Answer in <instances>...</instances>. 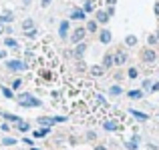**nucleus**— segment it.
Masks as SVG:
<instances>
[{"mask_svg": "<svg viewBox=\"0 0 159 150\" xmlns=\"http://www.w3.org/2000/svg\"><path fill=\"white\" fill-rule=\"evenodd\" d=\"M18 104L22 108H30V106H40V100L39 98H34V96H30V94H20L18 96Z\"/></svg>", "mask_w": 159, "mask_h": 150, "instance_id": "1", "label": "nucleus"}, {"mask_svg": "<svg viewBox=\"0 0 159 150\" xmlns=\"http://www.w3.org/2000/svg\"><path fill=\"white\" fill-rule=\"evenodd\" d=\"M141 60L147 62V64H151V62L157 60V52H155L153 48H145L143 52H141Z\"/></svg>", "mask_w": 159, "mask_h": 150, "instance_id": "2", "label": "nucleus"}, {"mask_svg": "<svg viewBox=\"0 0 159 150\" xmlns=\"http://www.w3.org/2000/svg\"><path fill=\"white\" fill-rule=\"evenodd\" d=\"M85 34H87V30H85V28H77V30H73V34H70V42H75V44L83 42Z\"/></svg>", "mask_w": 159, "mask_h": 150, "instance_id": "3", "label": "nucleus"}, {"mask_svg": "<svg viewBox=\"0 0 159 150\" xmlns=\"http://www.w3.org/2000/svg\"><path fill=\"white\" fill-rule=\"evenodd\" d=\"M101 66H103L105 70H107V68H111V66H115V58H113V54H111V52H107L105 56H103V64H101Z\"/></svg>", "mask_w": 159, "mask_h": 150, "instance_id": "4", "label": "nucleus"}, {"mask_svg": "<svg viewBox=\"0 0 159 150\" xmlns=\"http://www.w3.org/2000/svg\"><path fill=\"white\" fill-rule=\"evenodd\" d=\"M6 66L10 70H22V68H26V64H24V62H20V60H8Z\"/></svg>", "mask_w": 159, "mask_h": 150, "instance_id": "5", "label": "nucleus"}, {"mask_svg": "<svg viewBox=\"0 0 159 150\" xmlns=\"http://www.w3.org/2000/svg\"><path fill=\"white\" fill-rule=\"evenodd\" d=\"M103 126H105V130H119L121 128V124L117 122V120H105V122H103Z\"/></svg>", "mask_w": 159, "mask_h": 150, "instance_id": "6", "label": "nucleus"}, {"mask_svg": "<svg viewBox=\"0 0 159 150\" xmlns=\"http://www.w3.org/2000/svg\"><path fill=\"white\" fill-rule=\"evenodd\" d=\"M113 58H115V64H119V66L127 62V54H125L123 50H119V52H117V54H115V56H113Z\"/></svg>", "mask_w": 159, "mask_h": 150, "instance_id": "7", "label": "nucleus"}, {"mask_svg": "<svg viewBox=\"0 0 159 150\" xmlns=\"http://www.w3.org/2000/svg\"><path fill=\"white\" fill-rule=\"evenodd\" d=\"M58 34L62 36V38H66V34H69V20H62L61 26H58Z\"/></svg>", "mask_w": 159, "mask_h": 150, "instance_id": "8", "label": "nucleus"}, {"mask_svg": "<svg viewBox=\"0 0 159 150\" xmlns=\"http://www.w3.org/2000/svg\"><path fill=\"white\" fill-rule=\"evenodd\" d=\"M70 18H73V20H85V10H81V8H75V10L70 12Z\"/></svg>", "mask_w": 159, "mask_h": 150, "instance_id": "9", "label": "nucleus"}, {"mask_svg": "<svg viewBox=\"0 0 159 150\" xmlns=\"http://www.w3.org/2000/svg\"><path fill=\"white\" fill-rule=\"evenodd\" d=\"M101 22V24H107L109 22V14H107V10H99L97 12V24Z\"/></svg>", "mask_w": 159, "mask_h": 150, "instance_id": "10", "label": "nucleus"}, {"mask_svg": "<svg viewBox=\"0 0 159 150\" xmlns=\"http://www.w3.org/2000/svg\"><path fill=\"white\" fill-rule=\"evenodd\" d=\"M99 40H101V44H109V42H111V32H109V30H101Z\"/></svg>", "mask_w": 159, "mask_h": 150, "instance_id": "11", "label": "nucleus"}, {"mask_svg": "<svg viewBox=\"0 0 159 150\" xmlns=\"http://www.w3.org/2000/svg\"><path fill=\"white\" fill-rule=\"evenodd\" d=\"M139 140H141L139 134H135V136H133V138L127 142V150H137V144H139Z\"/></svg>", "mask_w": 159, "mask_h": 150, "instance_id": "12", "label": "nucleus"}, {"mask_svg": "<svg viewBox=\"0 0 159 150\" xmlns=\"http://www.w3.org/2000/svg\"><path fill=\"white\" fill-rule=\"evenodd\" d=\"M95 8H97V0H87V2H85V8H83V10H85V14H87V12H93Z\"/></svg>", "mask_w": 159, "mask_h": 150, "instance_id": "13", "label": "nucleus"}, {"mask_svg": "<svg viewBox=\"0 0 159 150\" xmlns=\"http://www.w3.org/2000/svg\"><path fill=\"white\" fill-rule=\"evenodd\" d=\"M91 74H93V76H103V74H105V68H103V66H91Z\"/></svg>", "mask_w": 159, "mask_h": 150, "instance_id": "14", "label": "nucleus"}, {"mask_svg": "<svg viewBox=\"0 0 159 150\" xmlns=\"http://www.w3.org/2000/svg\"><path fill=\"white\" fill-rule=\"evenodd\" d=\"M97 28H99L97 20H89V22H87V28H85V30H87V32H97Z\"/></svg>", "mask_w": 159, "mask_h": 150, "instance_id": "15", "label": "nucleus"}, {"mask_svg": "<svg viewBox=\"0 0 159 150\" xmlns=\"http://www.w3.org/2000/svg\"><path fill=\"white\" fill-rule=\"evenodd\" d=\"M127 96L133 98V100H139V98H143V92H141V90H129Z\"/></svg>", "mask_w": 159, "mask_h": 150, "instance_id": "16", "label": "nucleus"}, {"mask_svg": "<svg viewBox=\"0 0 159 150\" xmlns=\"http://www.w3.org/2000/svg\"><path fill=\"white\" fill-rule=\"evenodd\" d=\"M22 30H24V32H28V30H34V22H32L30 18H28V20H24V22H22Z\"/></svg>", "mask_w": 159, "mask_h": 150, "instance_id": "17", "label": "nucleus"}, {"mask_svg": "<svg viewBox=\"0 0 159 150\" xmlns=\"http://www.w3.org/2000/svg\"><path fill=\"white\" fill-rule=\"evenodd\" d=\"M109 92H111V96H121V94H123V88H121V86H111V88H109Z\"/></svg>", "mask_w": 159, "mask_h": 150, "instance_id": "18", "label": "nucleus"}, {"mask_svg": "<svg viewBox=\"0 0 159 150\" xmlns=\"http://www.w3.org/2000/svg\"><path fill=\"white\" fill-rule=\"evenodd\" d=\"M131 114H133V116H135V118H137V120H143V122H145V120H147V118H149V116H147V114H145V112H139V110H131Z\"/></svg>", "mask_w": 159, "mask_h": 150, "instance_id": "19", "label": "nucleus"}, {"mask_svg": "<svg viewBox=\"0 0 159 150\" xmlns=\"http://www.w3.org/2000/svg\"><path fill=\"white\" fill-rule=\"evenodd\" d=\"M39 122L43 124V126H47V128H51V124H54V122H52V118H48V116H40Z\"/></svg>", "mask_w": 159, "mask_h": 150, "instance_id": "20", "label": "nucleus"}, {"mask_svg": "<svg viewBox=\"0 0 159 150\" xmlns=\"http://www.w3.org/2000/svg\"><path fill=\"white\" fill-rule=\"evenodd\" d=\"M48 132H51V128H39V130L34 132V136H36V138H44Z\"/></svg>", "mask_w": 159, "mask_h": 150, "instance_id": "21", "label": "nucleus"}, {"mask_svg": "<svg viewBox=\"0 0 159 150\" xmlns=\"http://www.w3.org/2000/svg\"><path fill=\"white\" fill-rule=\"evenodd\" d=\"M12 20H14L12 12H6V14H2V16H0V24H2V22H12Z\"/></svg>", "mask_w": 159, "mask_h": 150, "instance_id": "22", "label": "nucleus"}, {"mask_svg": "<svg viewBox=\"0 0 159 150\" xmlns=\"http://www.w3.org/2000/svg\"><path fill=\"white\" fill-rule=\"evenodd\" d=\"M4 44H6V46H8V48H16V46H18V42H16V40H14V38H10V36H8V38H6V40H4Z\"/></svg>", "mask_w": 159, "mask_h": 150, "instance_id": "23", "label": "nucleus"}, {"mask_svg": "<svg viewBox=\"0 0 159 150\" xmlns=\"http://www.w3.org/2000/svg\"><path fill=\"white\" fill-rule=\"evenodd\" d=\"M125 44H127V46H135L137 38H135V36H127V38H125Z\"/></svg>", "mask_w": 159, "mask_h": 150, "instance_id": "24", "label": "nucleus"}, {"mask_svg": "<svg viewBox=\"0 0 159 150\" xmlns=\"http://www.w3.org/2000/svg\"><path fill=\"white\" fill-rule=\"evenodd\" d=\"M4 118L10 120V122H14V124H18V122H20V118H18V116H14V114H4Z\"/></svg>", "mask_w": 159, "mask_h": 150, "instance_id": "25", "label": "nucleus"}, {"mask_svg": "<svg viewBox=\"0 0 159 150\" xmlns=\"http://www.w3.org/2000/svg\"><path fill=\"white\" fill-rule=\"evenodd\" d=\"M127 76L131 78V80H133V78H137V76H139V72H137V68H129V70H127Z\"/></svg>", "mask_w": 159, "mask_h": 150, "instance_id": "26", "label": "nucleus"}, {"mask_svg": "<svg viewBox=\"0 0 159 150\" xmlns=\"http://www.w3.org/2000/svg\"><path fill=\"white\" fill-rule=\"evenodd\" d=\"M83 52H85V44L81 42V44H79V46H77V50H75V54H77V56L81 58V56H83Z\"/></svg>", "mask_w": 159, "mask_h": 150, "instance_id": "27", "label": "nucleus"}, {"mask_svg": "<svg viewBox=\"0 0 159 150\" xmlns=\"http://www.w3.org/2000/svg\"><path fill=\"white\" fill-rule=\"evenodd\" d=\"M0 90H2V94H4L6 98H12V96H14V94H12V90H10V88H6V86H2Z\"/></svg>", "mask_w": 159, "mask_h": 150, "instance_id": "28", "label": "nucleus"}, {"mask_svg": "<svg viewBox=\"0 0 159 150\" xmlns=\"http://www.w3.org/2000/svg\"><path fill=\"white\" fill-rule=\"evenodd\" d=\"M2 144H4V146H14V144H16V138H4Z\"/></svg>", "mask_w": 159, "mask_h": 150, "instance_id": "29", "label": "nucleus"}, {"mask_svg": "<svg viewBox=\"0 0 159 150\" xmlns=\"http://www.w3.org/2000/svg\"><path fill=\"white\" fill-rule=\"evenodd\" d=\"M28 128H30V126H28L26 122H22V120H20V122H18V130H20V132H26Z\"/></svg>", "mask_w": 159, "mask_h": 150, "instance_id": "30", "label": "nucleus"}, {"mask_svg": "<svg viewBox=\"0 0 159 150\" xmlns=\"http://www.w3.org/2000/svg\"><path fill=\"white\" fill-rule=\"evenodd\" d=\"M20 84H22V80L20 78H16L14 82H12V90H16V88H20Z\"/></svg>", "mask_w": 159, "mask_h": 150, "instance_id": "31", "label": "nucleus"}, {"mask_svg": "<svg viewBox=\"0 0 159 150\" xmlns=\"http://www.w3.org/2000/svg\"><path fill=\"white\" fill-rule=\"evenodd\" d=\"M65 120H66V116H54L52 122H65Z\"/></svg>", "mask_w": 159, "mask_h": 150, "instance_id": "32", "label": "nucleus"}, {"mask_svg": "<svg viewBox=\"0 0 159 150\" xmlns=\"http://www.w3.org/2000/svg\"><path fill=\"white\" fill-rule=\"evenodd\" d=\"M149 44H151V46H153V44H157V36H155V34L149 36Z\"/></svg>", "mask_w": 159, "mask_h": 150, "instance_id": "33", "label": "nucleus"}, {"mask_svg": "<svg viewBox=\"0 0 159 150\" xmlns=\"http://www.w3.org/2000/svg\"><path fill=\"white\" fill-rule=\"evenodd\" d=\"M151 92H159V82H155V84H151Z\"/></svg>", "mask_w": 159, "mask_h": 150, "instance_id": "34", "label": "nucleus"}, {"mask_svg": "<svg viewBox=\"0 0 159 150\" xmlns=\"http://www.w3.org/2000/svg\"><path fill=\"white\" fill-rule=\"evenodd\" d=\"M87 138H89V140H95V138H97V132H89V134H87Z\"/></svg>", "mask_w": 159, "mask_h": 150, "instance_id": "35", "label": "nucleus"}, {"mask_svg": "<svg viewBox=\"0 0 159 150\" xmlns=\"http://www.w3.org/2000/svg\"><path fill=\"white\" fill-rule=\"evenodd\" d=\"M151 84H153L151 80H143V88H151Z\"/></svg>", "mask_w": 159, "mask_h": 150, "instance_id": "36", "label": "nucleus"}, {"mask_svg": "<svg viewBox=\"0 0 159 150\" xmlns=\"http://www.w3.org/2000/svg\"><path fill=\"white\" fill-rule=\"evenodd\" d=\"M24 144H28V146L32 148V138H24Z\"/></svg>", "mask_w": 159, "mask_h": 150, "instance_id": "37", "label": "nucleus"}, {"mask_svg": "<svg viewBox=\"0 0 159 150\" xmlns=\"http://www.w3.org/2000/svg\"><path fill=\"white\" fill-rule=\"evenodd\" d=\"M51 2H52V0H43V2H40V4H43V6L47 8V6H48V4H51Z\"/></svg>", "mask_w": 159, "mask_h": 150, "instance_id": "38", "label": "nucleus"}, {"mask_svg": "<svg viewBox=\"0 0 159 150\" xmlns=\"http://www.w3.org/2000/svg\"><path fill=\"white\" fill-rule=\"evenodd\" d=\"M147 150H159V148L155 146V144H149V146H147Z\"/></svg>", "mask_w": 159, "mask_h": 150, "instance_id": "39", "label": "nucleus"}, {"mask_svg": "<svg viewBox=\"0 0 159 150\" xmlns=\"http://www.w3.org/2000/svg\"><path fill=\"white\" fill-rule=\"evenodd\" d=\"M155 14H157V16H159V2H157V4H155Z\"/></svg>", "mask_w": 159, "mask_h": 150, "instance_id": "40", "label": "nucleus"}, {"mask_svg": "<svg viewBox=\"0 0 159 150\" xmlns=\"http://www.w3.org/2000/svg\"><path fill=\"white\" fill-rule=\"evenodd\" d=\"M95 150H107V146H95Z\"/></svg>", "mask_w": 159, "mask_h": 150, "instance_id": "41", "label": "nucleus"}, {"mask_svg": "<svg viewBox=\"0 0 159 150\" xmlns=\"http://www.w3.org/2000/svg\"><path fill=\"white\" fill-rule=\"evenodd\" d=\"M6 56V52H4V50H0V58H4Z\"/></svg>", "mask_w": 159, "mask_h": 150, "instance_id": "42", "label": "nucleus"}, {"mask_svg": "<svg viewBox=\"0 0 159 150\" xmlns=\"http://www.w3.org/2000/svg\"><path fill=\"white\" fill-rule=\"evenodd\" d=\"M2 32H4V26H2V24H0V34H2Z\"/></svg>", "mask_w": 159, "mask_h": 150, "instance_id": "43", "label": "nucleus"}, {"mask_svg": "<svg viewBox=\"0 0 159 150\" xmlns=\"http://www.w3.org/2000/svg\"><path fill=\"white\" fill-rule=\"evenodd\" d=\"M30 150H40V148H36V146H32V148H30Z\"/></svg>", "mask_w": 159, "mask_h": 150, "instance_id": "44", "label": "nucleus"}, {"mask_svg": "<svg viewBox=\"0 0 159 150\" xmlns=\"http://www.w3.org/2000/svg\"><path fill=\"white\" fill-rule=\"evenodd\" d=\"M155 36H157V42H159V30H157V34H155Z\"/></svg>", "mask_w": 159, "mask_h": 150, "instance_id": "45", "label": "nucleus"}, {"mask_svg": "<svg viewBox=\"0 0 159 150\" xmlns=\"http://www.w3.org/2000/svg\"><path fill=\"white\" fill-rule=\"evenodd\" d=\"M22 2H24V4H28V2H30V0H22Z\"/></svg>", "mask_w": 159, "mask_h": 150, "instance_id": "46", "label": "nucleus"}, {"mask_svg": "<svg viewBox=\"0 0 159 150\" xmlns=\"http://www.w3.org/2000/svg\"><path fill=\"white\" fill-rule=\"evenodd\" d=\"M0 114H2V112H0Z\"/></svg>", "mask_w": 159, "mask_h": 150, "instance_id": "47", "label": "nucleus"}]
</instances>
